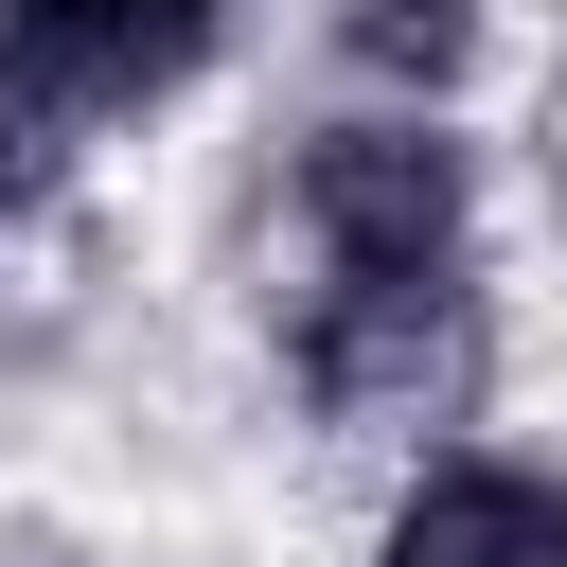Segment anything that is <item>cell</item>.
<instances>
[{
  "instance_id": "1",
  "label": "cell",
  "mask_w": 567,
  "mask_h": 567,
  "mask_svg": "<svg viewBox=\"0 0 567 567\" xmlns=\"http://www.w3.org/2000/svg\"><path fill=\"white\" fill-rule=\"evenodd\" d=\"M461 337V142L425 124H337L301 159V390L319 408H408Z\"/></svg>"
},
{
  "instance_id": "2",
  "label": "cell",
  "mask_w": 567,
  "mask_h": 567,
  "mask_svg": "<svg viewBox=\"0 0 567 567\" xmlns=\"http://www.w3.org/2000/svg\"><path fill=\"white\" fill-rule=\"evenodd\" d=\"M0 35L53 106H142L230 35V0H0Z\"/></svg>"
},
{
  "instance_id": "3",
  "label": "cell",
  "mask_w": 567,
  "mask_h": 567,
  "mask_svg": "<svg viewBox=\"0 0 567 567\" xmlns=\"http://www.w3.org/2000/svg\"><path fill=\"white\" fill-rule=\"evenodd\" d=\"M372 567H567V478L549 461H425L390 496Z\"/></svg>"
},
{
  "instance_id": "4",
  "label": "cell",
  "mask_w": 567,
  "mask_h": 567,
  "mask_svg": "<svg viewBox=\"0 0 567 567\" xmlns=\"http://www.w3.org/2000/svg\"><path fill=\"white\" fill-rule=\"evenodd\" d=\"M337 35H354L372 71H425V89H443V71H461V35H478V0H354Z\"/></svg>"
},
{
  "instance_id": "5",
  "label": "cell",
  "mask_w": 567,
  "mask_h": 567,
  "mask_svg": "<svg viewBox=\"0 0 567 567\" xmlns=\"http://www.w3.org/2000/svg\"><path fill=\"white\" fill-rule=\"evenodd\" d=\"M0 195H18V142H0Z\"/></svg>"
}]
</instances>
